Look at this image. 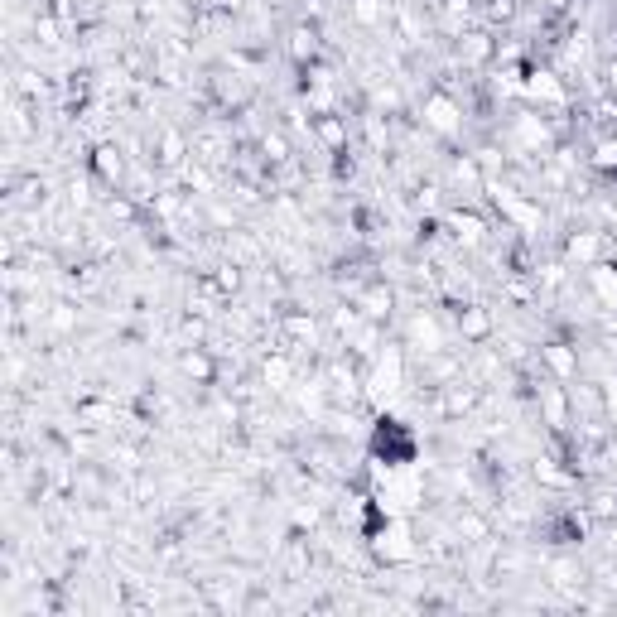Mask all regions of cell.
I'll list each match as a JSON object with an SVG mask.
<instances>
[{
    "mask_svg": "<svg viewBox=\"0 0 617 617\" xmlns=\"http://www.w3.org/2000/svg\"><path fill=\"white\" fill-rule=\"evenodd\" d=\"M425 116H430V126H434V131H454V126H458V111L449 107L444 97H434L430 107H425Z\"/></svg>",
    "mask_w": 617,
    "mask_h": 617,
    "instance_id": "6da1fadb",
    "label": "cell"
},
{
    "mask_svg": "<svg viewBox=\"0 0 617 617\" xmlns=\"http://www.w3.org/2000/svg\"><path fill=\"white\" fill-rule=\"evenodd\" d=\"M184 372H188V376H208V362H203V357H193V352H188V357H184Z\"/></svg>",
    "mask_w": 617,
    "mask_h": 617,
    "instance_id": "7a4b0ae2",
    "label": "cell"
}]
</instances>
